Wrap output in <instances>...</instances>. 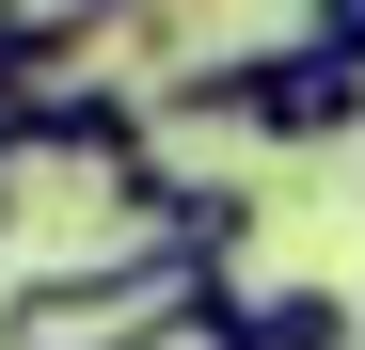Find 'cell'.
Segmentation results:
<instances>
[{
	"instance_id": "obj_2",
	"label": "cell",
	"mask_w": 365,
	"mask_h": 350,
	"mask_svg": "<svg viewBox=\"0 0 365 350\" xmlns=\"http://www.w3.org/2000/svg\"><path fill=\"white\" fill-rule=\"evenodd\" d=\"M207 271L175 255H80V271H16L0 286V350H143Z\"/></svg>"
},
{
	"instance_id": "obj_6",
	"label": "cell",
	"mask_w": 365,
	"mask_h": 350,
	"mask_svg": "<svg viewBox=\"0 0 365 350\" xmlns=\"http://www.w3.org/2000/svg\"><path fill=\"white\" fill-rule=\"evenodd\" d=\"M0 223H16V159H0Z\"/></svg>"
},
{
	"instance_id": "obj_5",
	"label": "cell",
	"mask_w": 365,
	"mask_h": 350,
	"mask_svg": "<svg viewBox=\"0 0 365 350\" xmlns=\"http://www.w3.org/2000/svg\"><path fill=\"white\" fill-rule=\"evenodd\" d=\"M302 32H318L334 64H365V0H318V16H302Z\"/></svg>"
},
{
	"instance_id": "obj_3",
	"label": "cell",
	"mask_w": 365,
	"mask_h": 350,
	"mask_svg": "<svg viewBox=\"0 0 365 350\" xmlns=\"http://www.w3.org/2000/svg\"><path fill=\"white\" fill-rule=\"evenodd\" d=\"M349 334H365L349 286H255V350H349Z\"/></svg>"
},
{
	"instance_id": "obj_1",
	"label": "cell",
	"mask_w": 365,
	"mask_h": 350,
	"mask_svg": "<svg viewBox=\"0 0 365 350\" xmlns=\"http://www.w3.org/2000/svg\"><path fill=\"white\" fill-rule=\"evenodd\" d=\"M159 128H255V144H365V64H334L318 32H238L159 96Z\"/></svg>"
},
{
	"instance_id": "obj_4",
	"label": "cell",
	"mask_w": 365,
	"mask_h": 350,
	"mask_svg": "<svg viewBox=\"0 0 365 350\" xmlns=\"http://www.w3.org/2000/svg\"><path fill=\"white\" fill-rule=\"evenodd\" d=\"M143 350H255V286H191V303H175Z\"/></svg>"
}]
</instances>
